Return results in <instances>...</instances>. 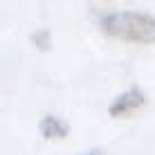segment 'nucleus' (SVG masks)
I'll use <instances>...</instances> for the list:
<instances>
[{"label":"nucleus","mask_w":155,"mask_h":155,"mask_svg":"<svg viewBox=\"0 0 155 155\" xmlns=\"http://www.w3.org/2000/svg\"><path fill=\"white\" fill-rule=\"evenodd\" d=\"M83 155H106L104 151H99V148H94V151H90V153H83Z\"/></svg>","instance_id":"obj_4"},{"label":"nucleus","mask_w":155,"mask_h":155,"mask_svg":"<svg viewBox=\"0 0 155 155\" xmlns=\"http://www.w3.org/2000/svg\"><path fill=\"white\" fill-rule=\"evenodd\" d=\"M106 34L130 43H155V18L140 12H110L99 20Z\"/></svg>","instance_id":"obj_1"},{"label":"nucleus","mask_w":155,"mask_h":155,"mask_svg":"<svg viewBox=\"0 0 155 155\" xmlns=\"http://www.w3.org/2000/svg\"><path fill=\"white\" fill-rule=\"evenodd\" d=\"M144 92L137 85H133V88H128L124 94H119L117 99H113V104L108 106V113L110 117H126L128 113H133V110H137L140 106H144Z\"/></svg>","instance_id":"obj_2"},{"label":"nucleus","mask_w":155,"mask_h":155,"mask_svg":"<svg viewBox=\"0 0 155 155\" xmlns=\"http://www.w3.org/2000/svg\"><path fill=\"white\" fill-rule=\"evenodd\" d=\"M38 130L45 140H61L70 133V126L61 119V117H54V115H45L38 124Z\"/></svg>","instance_id":"obj_3"}]
</instances>
